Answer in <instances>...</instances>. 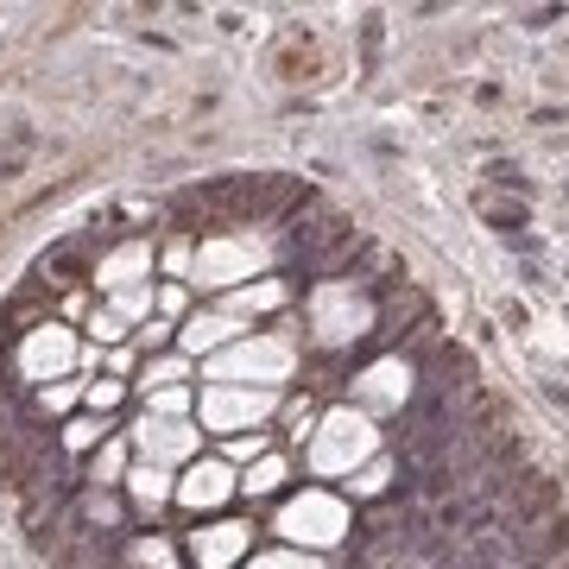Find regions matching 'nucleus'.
I'll return each instance as SVG.
<instances>
[{
	"mask_svg": "<svg viewBox=\"0 0 569 569\" xmlns=\"http://www.w3.org/2000/svg\"><path fill=\"white\" fill-rule=\"evenodd\" d=\"M380 456V430H373V418L355 406H336L317 425V437H310V468L317 475H355V468H367Z\"/></svg>",
	"mask_w": 569,
	"mask_h": 569,
	"instance_id": "nucleus-1",
	"label": "nucleus"
},
{
	"mask_svg": "<svg viewBox=\"0 0 569 569\" xmlns=\"http://www.w3.org/2000/svg\"><path fill=\"white\" fill-rule=\"evenodd\" d=\"M291 342L284 336H253V342H234L209 361V387H253V392H272L291 373Z\"/></svg>",
	"mask_w": 569,
	"mask_h": 569,
	"instance_id": "nucleus-2",
	"label": "nucleus"
},
{
	"mask_svg": "<svg viewBox=\"0 0 569 569\" xmlns=\"http://www.w3.org/2000/svg\"><path fill=\"white\" fill-rule=\"evenodd\" d=\"M348 531H355L348 500H336V493H323V488H305L298 500H284L279 507V538H291V545H305V550L342 545Z\"/></svg>",
	"mask_w": 569,
	"mask_h": 569,
	"instance_id": "nucleus-3",
	"label": "nucleus"
},
{
	"mask_svg": "<svg viewBox=\"0 0 569 569\" xmlns=\"http://www.w3.org/2000/svg\"><path fill=\"white\" fill-rule=\"evenodd\" d=\"M310 329H317V342L342 348V342H361L367 329H373V305H367V291L355 284L329 279L310 291Z\"/></svg>",
	"mask_w": 569,
	"mask_h": 569,
	"instance_id": "nucleus-4",
	"label": "nucleus"
},
{
	"mask_svg": "<svg viewBox=\"0 0 569 569\" xmlns=\"http://www.w3.org/2000/svg\"><path fill=\"white\" fill-rule=\"evenodd\" d=\"M279 406V392H253V387H209L197 399V418L203 430H222V437H247V430H260Z\"/></svg>",
	"mask_w": 569,
	"mask_h": 569,
	"instance_id": "nucleus-5",
	"label": "nucleus"
},
{
	"mask_svg": "<svg viewBox=\"0 0 569 569\" xmlns=\"http://www.w3.org/2000/svg\"><path fill=\"white\" fill-rule=\"evenodd\" d=\"M260 260H266L260 234H216V241L197 247L190 272H197V284H234V291H241V279H253Z\"/></svg>",
	"mask_w": 569,
	"mask_h": 569,
	"instance_id": "nucleus-6",
	"label": "nucleus"
},
{
	"mask_svg": "<svg viewBox=\"0 0 569 569\" xmlns=\"http://www.w3.org/2000/svg\"><path fill=\"white\" fill-rule=\"evenodd\" d=\"M70 367H77V336H70L63 323H39L20 342V373L32 380V387H51V380H63Z\"/></svg>",
	"mask_w": 569,
	"mask_h": 569,
	"instance_id": "nucleus-7",
	"label": "nucleus"
},
{
	"mask_svg": "<svg viewBox=\"0 0 569 569\" xmlns=\"http://www.w3.org/2000/svg\"><path fill=\"white\" fill-rule=\"evenodd\" d=\"M411 392H418V373H411L406 355H392V361H373L361 380H355V411H367V418H373V411H406Z\"/></svg>",
	"mask_w": 569,
	"mask_h": 569,
	"instance_id": "nucleus-8",
	"label": "nucleus"
},
{
	"mask_svg": "<svg viewBox=\"0 0 569 569\" xmlns=\"http://www.w3.org/2000/svg\"><path fill=\"white\" fill-rule=\"evenodd\" d=\"M197 430L183 425V418H140L133 425V449H140V462L152 468H171V462H197Z\"/></svg>",
	"mask_w": 569,
	"mask_h": 569,
	"instance_id": "nucleus-9",
	"label": "nucleus"
},
{
	"mask_svg": "<svg viewBox=\"0 0 569 569\" xmlns=\"http://www.w3.org/2000/svg\"><path fill=\"white\" fill-rule=\"evenodd\" d=\"M247 550H253V526H241V519H216V526L190 531V563L197 569H234Z\"/></svg>",
	"mask_w": 569,
	"mask_h": 569,
	"instance_id": "nucleus-10",
	"label": "nucleus"
},
{
	"mask_svg": "<svg viewBox=\"0 0 569 569\" xmlns=\"http://www.w3.org/2000/svg\"><path fill=\"white\" fill-rule=\"evenodd\" d=\"M234 488H241V481H234V468H228V462H190V468H183V481L171 488V500L190 507V512H216Z\"/></svg>",
	"mask_w": 569,
	"mask_h": 569,
	"instance_id": "nucleus-11",
	"label": "nucleus"
},
{
	"mask_svg": "<svg viewBox=\"0 0 569 569\" xmlns=\"http://www.w3.org/2000/svg\"><path fill=\"white\" fill-rule=\"evenodd\" d=\"M96 279H102V291H127V284H146V279H152V247H146V241L114 247V253L102 260V272H96Z\"/></svg>",
	"mask_w": 569,
	"mask_h": 569,
	"instance_id": "nucleus-12",
	"label": "nucleus"
},
{
	"mask_svg": "<svg viewBox=\"0 0 569 569\" xmlns=\"http://www.w3.org/2000/svg\"><path fill=\"white\" fill-rule=\"evenodd\" d=\"M234 336H241V323H234L228 310H203V317H190V323L178 329L183 355H209V348H234Z\"/></svg>",
	"mask_w": 569,
	"mask_h": 569,
	"instance_id": "nucleus-13",
	"label": "nucleus"
},
{
	"mask_svg": "<svg viewBox=\"0 0 569 569\" xmlns=\"http://www.w3.org/2000/svg\"><path fill=\"white\" fill-rule=\"evenodd\" d=\"M171 488H178V481H171L164 468H152V462H133V468H127V493H133L146 512H159L164 500H171Z\"/></svg>",
	"mask_w": 569,
	"mask_h": 569,
	"instance_id": "nucleus-14",
	"label": "nucleus"
},
{
	"mask_svg": "<svg viewBox=\"0 0 569 569\" xmlns=\"http://www.w3.org/2000/svg\"><path fill=\"white\" fill-rule=\"evenodd\" d=\"M279 305H284L279 279H253V284H241V291H228V317H234V323L253 317V310H279Z\"/></svg>",
	"mask_w": 569,
	"mask_h": 569,
	"instance_id": "nucleus-15",
	"label": "nucleus"
},
{
	"mask_svg": "<svg viewBox=\"0 0 569 569\" xmlns=\"http://www.w3.org/2000/svg\"><path fill=\"white\" fill-rule=\"evenodd\" d=\"M152 310H159V291H152V284H127V291H114V310H108V317H121V323H152Z\"/></svg>",
	"mask_w": 569,
	"mask_h": 569,
	"instance_id": "nucleus-16",
	"label": "nucleus"
},
{
	"mask_svg": "<svg viewBox=\"0 0 569 569\" xmlns=\"http://www.w3.org/2000/svg\"><path fill=\"white\" fill-rule=\"evenodd\" d=\"M127 443H102L96 449V462H89V481H96V493L102 488H114V481H127Z\"/></svg>",
	"mask_w": 569,
	"mask_h": 569,
	"instance_id": "nucleus-17",
	"label": "nucleus"
},
{
	"mask_svg": "<svg viewBox=\"0 0 569 569\" xmlns=\"http://www.w3.org/2000/svg\"><path fill=\"white\" fill-rule=\"evenodd\" d=\"M279 488H284V462H279V456H260V462H247L241 493H253V500H260V493H279Z\"/></svg>",
	"mask_w": 569,
	"mask_h": 569,
	"instance_id": "nucleus-18",
	"label": "nucleus"
},
{
	"mask_svg": "<svg viewBox=\"0 0 569 569\" xmlns=\"http://www.w3.org/2000/svg\"><path fill=\"white\" fill-rule=\"evenodd\" d=\"M190 380V361L183 355H164V361L146 367V392H164V387H183Z\"/></svg>",
	"mask_w": 569,
	"mask_h": 569,
	"instance_id": "nucleus-19",
	"label": "nucleus"
},
{
	"mask_svg": "<svg viewBox=\"0 0 569 569\" xmlns=\"http://www.w3.org/2000/svg\"><path fill=\"white\" fill-rule=\"evenodd\" d=\"M152 406H146V418H183L190 411V392L183 387H164V392H146Z\"/></svg>",
	"mask_w": 569,
	"mask_h": 569,
	"instance_id": "nucleus-20",
	"label": "nucleus"
},
{
	"mask_svg": "<svg viewBox=\"0 0 569 569\" xmlns=\"http://www.w3.org/2000/svg\"><path fill=\"white\" fill-rule=\"evenodd\" d=\"M387 481H392L387 462H367V468H355V481H348V488L361 493V500H373V493H387Z\"/></svg>",
	"mask_w": 569,
	"mask_h": 569,
	"instance_id": "nucleus-21",
	"label": "nucleus"
},
{
	"mask_svg": "<svg viewBox=\"0 0 569 569\" xmlns=\"http://www.w3.org/2000/svg\"><path fill=\"white\" fill-rule=\"evenodd\" d=\"M63 443L70 449H102V425H96V418H70V425H63Z\"/></svg>",
	"mask_w": 569,
	"mask_h": 569,
	"instance_id": "nucleus-22",
	"label": "nucleus"
},
{
	"mask_svg": "<svg viewBox=\"0 0 569 569\" xmlns=\"http://www.w3.org/2000/svg\"><path fill=\"white\" fill-rule=\"evenodd\" d=\"M247 569H323L317 557H305V550H272V557H253Z\"/></svg>",
	"mask_w": 569,
	"mask_h": 569,
	"instance_id": "nucleus-23",
	"label": "nucleus"
},
{
	"mask_svg": "<svg viewBox=\"0 0 569 569\" xmlns=\"http://www.w3.org/2000/svg\"><path fill=\"white\" fill-rule=\"evenodd\" d=\"M133 569H178V563H171V550H164L159 538H140V545H133Z\"/></svg>",
	"mask_w": 569,
	"mask_h": 569,
	"instance_id": "nucleus-24",
	"label": "nucleus"
},
{
	"mask_svg": "<svg viewBox=\"0 0 569 569\" xmlns=\"http://www.w3.org/2000/svg\"><path fill=\"white\" fill-rule=\"evenodd\" d=\"M82 406L89 411H114L121 406V380H96V387H82Z\"/></svg>",
	"mask_w": 569,
	"mask_h": 569,
	"instance_id": "nucleus-25",
	"label": "nucleus"
},
{
	"mask_svg": "<svg viewBox=\"0 0 569 569\" xmlns=\"http://www.w3.org/2000/svg\"><path fill=\"white\" fill-rule=\"evenodd\" d=\"M77 399H82V392H77V387H63V380H51V387H39V406H44V411H70Z\"/></svg>",
	"mask_w": 569,
	"mask_h": 569,
	"instance_id": "nucleus-26",
	"label": "nucleus"
},
{
	"mask_svg": "<svg viewBox=\"0 0 569 569\" xmlns=\"http://www.w3.org/2000/svg\"><path fill=\"white\" fill-rule=\"evenodd\" d=\"M228 456H234V462H260V456H266V430H247V437H234V443H228Z\"/></svg>",
	"mask_w": 569,
	"mask_h": 569,
	"instance_id": "nucleus-27",
	"label": "nucleus"
},
{
	"mask_svg": "<svg viewBox=\"0 0 569 569\" xmlns=\"http://www.w3.org/2000/svg\"><path fill=\"white\" fill-rule=\"evenodd\" d=\"M96 336H102V342H121V336H127V323H121V317H108V310H102V317H96Z\"/></svg>",
	"mask_w": 569,
	"mask_h": 569,
	"instance_id": "nucleus-28",
	"label": "nucleus"
},
{
	"mask_svg": "<svg viewBox=\"0 0 569 569\" xmlns=\"http://www.w3.org/2000/svg\"><path fill=\"white\" fill-rule=\"evenodd\" d=\"M159 310H164V317H178V310H183V291H178V284H171V291H159Z\"/></svg>",
	"mask_w": 569,
	"mask_h": 569,
	"instance_id": "nucleus-29",
	"label": "nucleus"
}]
</instances>
